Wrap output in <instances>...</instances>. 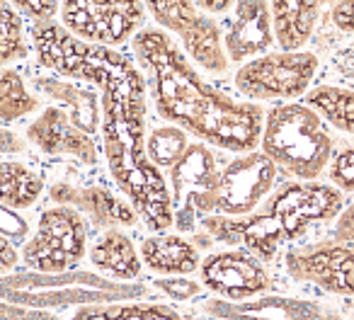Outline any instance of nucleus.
<instances>
[{"label":"nucleus","mask_w":354,"mask_h":320,"mask_svg":"<svg viewBox=\"0 0 354 320\" xmlns=\"http://www.w3.org/2000/svg\"><path fill=\"white\" fill-rule=\"evenodd\" d=\"M0 90H3V122L10 124L17 122L25 114H32L35 109H39V100L27 90L25 78L20 75V70L15 68H6L0 75Z\"/></svg>","instance_id":"5701e85b"},{"label":"nucleus","mask_w":354,"mask_h":320,"mask_svg":"<svg viewBox=\"0 0 354 320\" xmlns=\"http://www.w3.org/2000/svg\"><path fill=\"white\" fill-rule=\"evenodd\" d=\"M102 146L109 175L151 231L175 226L172 194L146 148V78L136 68L102 90Z\"/></svg>","instance_id":"f03ea898"},{"label":"nucleus","mask_w":354,"mask_h":320,"mask_svg":"<svg viewBox=\"0 0 354 320\" xmlns=\"http://www.w3.org/2000/svg\"><path fill=\"white\" fill-rule=\"evenodd\" d=\"M274 41L277 35L270 0H236L223 35L228 59L236 64L250 61L267 54Z\"/></svg>","instance_id":"ddd939ff"},{"label":"nucleus","mask_w":354,"mask_h":320,"mask_svg":"<svg viewBox=\"0 0 354 320\" xmlns=\"http://www.w3.org/2000/svg\"><path fill=\"white\" fill-rule=\"evenodd\" d=\"M328 178L342 192H354V148L333 153L328 163Z\"/></svg>","instance_id":"bb28decb"},{"label":"nucleus","mask_w":354,"mask_h":320,"mask_svg":"<svg viewBox=\"0 0 354 320\" xmlns=\"http://www.w3.org/2000/svg\"><path fill=\"white\" fill-rule=\"evenodd\" d=\"M344 209V194L333 182L299 180L279 187L260 211L245 216L209 214L199 221L207 236L226 245H241L262 262L277 257L281 243L306 236L310 226L335 218Z\"/></svg>","instance_id":"7ed1b4c3"},{"label":"nucleus","mask_w":354,"mask_h":320,"mask_svg":"<svg viewBox=\"0 0 354 320\" xmlns=\"http://www.w3.org/2000/svg\"><path fill=\"white\" fill-rule=\"evenodd\" d=\"M75 318H180V313L170 305L158 303H122V305H85L75 313Z\"/></svg>","instance_id":"a878e982"},{"label":"nucleus","mask_w":354,"mask_h":320,"mask_svg":"<svg viewBox=\"0 0 354 320\" xmlns=\"http://www.w3.org/2000/svg\"><path fill=\"white\" fill-rule=\"evenodd\" d=\"M284 267L296 281H308L328 294L354 296V250L335 238L291 247L284 255Z\"/></svg>","instance_id":"9d476101"},{"label":"nucleus","mask_w":354,"mask_h":320,"mask_svg":"<svg viewBox=\"0 0 354 320\" xmlns=\"http://www.w3.org/2000/svg\"><path fill=\"white\" fill-rule=\"evenodd\" d=\"M3 64H12V61H25L30 59V41L25 37V22H22V12L12 6L10 0H3Z\"/></svg>","instance_id":"393cba45"},{"label":"nucleus","mask_w":354,"mask_h":320,"mask_svg":"<svg viewBox=\"0 0 354 320\" xmlns=\"http://www.w3.org/2000/svg\"><path fill=\"white\" fill-rule=\"evenodd\" d=\"M146 148L151 160L158 168H172V165L185 156V151L189 148L187 131L177 124L170 126H156L146 138Z\"/></svg>","instance_id":"b1692460"},{"label":"nucleus","mask_w":354,"mask_h":320,"mask_svg":"<svg viewBox=\"0 0 354 320\" xmlns=\"http://www.w3.org/2000/svg\"><path fill=\"white\" fill-rule=\"evenodd\" d=\"M335 151L328 122L308 102L277 104L265 114L262 153L296 180H315L328 168Z\"/></svg>","instance_id":"20e7f679"},{"label":"nucleus","mask_w":354,"mask_h":320,"mask_svg":"<svg viewBox=\"0 0 354 320\" xmlns=\"http://www.w3.org/2000/svg\"><path fill=\"white\" fill-rule=\"evenodd\" d=\"M133 54L151 85L156 112L165 122L221 151L248 153L262 143L267 112L252 100H236L212 88L165 32L138 30Z\"/></svg>","instance_id":"f257e3e1"},{"label":"nucleus","mask_w":354,"mask_h":320,"mask_svg":"<svg viewBox=\"0 0 354 320\" xmlns=\"http://www.w3.org/2000/svg\"><path fill=\"white\" fill-rule=\"evenodd\" d=\"M141 260L156 274H192L202 267L199 247L189 243L187 238L175 236V233H160V236L143 238Z\"/></svg>","instance_id":"a211bd4d"},{"label":"nucleus","mask_w":354,"mask_h":320,"mask_svg":"<svg viewBox=\"0 0 354 320\" xmlns=\"http://www.w3.org/2000/svg\"><path fill=\"white\" fill-rule=\"evenodd\" d=\"M318 73V56L310 51H274L245 61L236 73V90L252 102L301 97Z\"/></svg>","instance_id":"6e6552de"},{"label":"nucleus","mask_w":354,"mask_h":320,"mask_svg":"<svg viewBox=\"0 0 354 320\" xmlns=\"http://www.w3.org/2000/svg\"><path fill=\"white\" fill-rule=\"evenodd\" d=\"M337 0H270L277 44L284 51H301L318 27L320 12Z\"/></svg>","instance_id":"f3484780"},{"label":"nucleus","mask_w":354,"mask_h":320,"mask_svg":"<svg viewBox=\"0 0 354 320\" xmlns=\"http://www.w3.org/2000/svg\"><path fill=\"white\" fill-rule=\"evenodd\" d=\"M90 260L102 274L131 281L141 276V252L133 247L131 238L122 228H109L97 238L90 250Z\"/></svg>","instance_id":"6ab92c4d"},{"label":"nucleus","mask_w":354,"mask_h":320,"mask_svg":"<svg viewBox=\"0 0 354 320\" xmlns=\"http://www.w3.org/2000/svg\"><path fill=\"white\" fill-rule=\"evenodd\" d=\"M10 3L32 22H51L61 6V0H10Z\"/></svg>","instance_id":"c85d7f7f"},{"label":"nucleus","mask_w":354,"mask_h":320,"mask_svg":"<svg viewBox=\"0 0 354 320\" xmlns=\"http://www.w3.org/2000/svg\"><path fill=\"white\" fill-rule=\"evenodd\" d=\"M333 238L354 250V202L349 204L347 209L339 211L337 223H335V228H333Z\"/></svg>","instance_id":"7c9ffc66"},{"label":"nucleus","mask_w":354,"mask_h":320,"mask_svg":"<svg viewBox=\"0 0 354 320\" xmlns=\"http://www.w3.org/2000/svg\"><path fill=\"white\" fill-rule=\"evenodd\" d=\"M333 68L342 75V80H347V83L354 85V44H349L347 49L335 54Z\"/></svg>","instance_id":"473e14b6"},{"label":"nucleus","mask_w":354,"mask_h":320,"mask_svg":"<svg viewBox=\"0 0 354 320\" xmlns=\"http://www.w3.org/2000/svg\"><path fill=\"white\" fill-rule=\"evenodd\" d=\"M32 85L41 95L59 102V107H64L71 114V119L90 136H95L97 129H102V95H97L95 88L80 83V80L64 78L49 68L46 73L37 68L32 73Z\"/></svg>","instance_id":"dca6fc26"},{"label":"nucleus","mask_w":354,"mask_h":320,"mask_svg":"<svg viewBox=\"0 0 354 320\" xmlns=\"http://www.w3.org/2000/svg\"><path fill=\"white\" fill-rule=\"evenodd\" d=\"M88 250L85 214L68 204H56L39 214L35 236L22 247V262L39 274H66L80 265Z\"/></svg>","instance_id":"39448f33"},{"label":"nucleus","mask_w":354,"mask_h":320,"mask_svg":"<svg viewBox=\"0 0 354 320\" xmlns=\"http://www.w3.org/2000/svg\"><path fill=\"white\" fill-rule=\"evenodd\" d=\"M207 310L221 318H323L318 305L294 299L233 301V303L212 301L207 303Z\"/></svg>","instance_id":"aec40b11"},{"label":"nucleus","mask_w":354,"mask_h":320,"mask_svg":"<svg viewBox=\"0 0 354 320\" xmlns=\"http://www.w3.org/2000/svg\"><path fill=\"white\" fill-rule=\"evenodd\" d=\"M279 168L267 153L248 151L221 170L216 211L228 216H245L255 211L274 189Z\"/></svg>","instance_id":"1a4fd4ad"},{"label":"nucleus","mask_w":354,"mask_h":320,"mask_svg":"<svg viewBox=\"0 0 354 320\" xmlns=\"http://www.w3.org/2000/svg\"><path fill=\"white\" fill-rule=\"evenodd\" d=\"M117 3L127 8L131 15H136L138 20H143V12H146V3L143 0H117Z\"/></svg>","instance_id":"e433bc0d"},{"label":"nucleus","mask_w":354,"mask_h":320,"mask_svg":"<svg viewBox=\"0 0 354 320\" xmlns=\"http://www.w3.org/2000/svg\"><path fill=\"white\" fill-rule=\"evenodd\" d=\"M202 284L228 301H248L270 289V276L262 260L245 247L212 252L199 267Z\"/></svg>","instance_id":"f8f14e48"},{"label":"nucleus","mask_w":354,"mask_h":320,"mask_svg":"<svg viewBox=\"0 0 354 320\" xmlns=\"http://www.w3.org/2000/svg\"><path fill=\"white\" fill-rule=\"evenodd\" d=\"M197 6L209 15H223L236 6V0H197Z\"/></svg>","instance_id":"72a5a7b5"},{"label":"nucleus","mask_w":354,"mask_h":320,"mask_svg":"<svg viewBox=\"0 0 354 320\" xmlns=\"http://www.w3.org/2000/svg\"><path fill=\"white\" fill-rule=\"evenodd\" d=\"M330 20L344 35H354V0H337L330 10Z\"/></svg>","instance_id":"2f4dec72"},{"label":"nucleus","mask_w":354,"mask_h":320,"mask_svg":"<svg viewBox=\"0 0 354 320\" xmlns=\"http://www.w3.org/2000/svg\"><path fill=\"white\" fill-rule=\"evenodd\" d=\"M17 262V255H15V247H12V241L3 238V272H12Z\"/></svg>","instance_id":"f704fd0d"},{"label":"nucleus","mask_w":354,"mask_h":320,"mask_svg":"<svg viewBox=\"0 0 354 320\" xmlns=\"http://www.w3.org/2000/svg\"><path fill=\"white\" fill-rule=\"evenodd\" d=\"M27 141L35 143L44 156H68L85 165L97 163V146H95L93 136L83 131L64 107H46L27 126Z\"/></svg>","instance_id":"4468645a"},{"label":"nucleus","mask_w":354,"mask_h":320,"mask_svg":"<svg viewBox=\"0 0 354 320\" xmlns=\"http://www.w3.org/2000/svg\"><path fill=\"white\" fill-rule=\"evenodd\" d=\"M61 20L80 39L107 46L124 44L143 22L117 0H61Z\"/></svg>","instance_id":"9b49d317"},{"label":"nucleus","mask_w":354,"mask_h":320,"mask_svg":"<svg viewBox=\"0 0 354 320\" xmlns=\"http://www.w3.org/2000/svg\"><path fill=\"white\" fill-rule=\"evenodd\" d=\"M17 151H22V143H17V136L12 131H3V153L6 156H12V153H17Z\"/></svg>","instance_id":"c9c22d12"},{"label":"nucleus","mask_w":354,"mask_h":320,"mask_svg":"<svg viewBox=\"0 0 354 320\" xmlns=\"http://www.w3.org/2000/svg\"><path fill=\"white\" fill-rule=\"evenodd\" d=\"M49 199L54 204H68L75 207L85 218H90L95 228L109 231V228H131L138 221V211L129 199H122L107 187H75L68 182H59L49 189Z\"/></svg>","instance_id":"2eb2a0df"},{"label":"nucleus","mask_w":354,"mask_h":320,"mask_svg":"<svg viewBox=\"0 0 354 320\" xmlns=\"http://www.w3.org/2000/svg\"><path fill=\"white\" fill-rule=\"evenodd\" d=\"M153 20L175 35L183 51L207 73L223 75L228 70L226 46L216 20L197 6V0H143Z\"/></svg>","instance_id":"0eeeda50"},{"label":"nucleus","mask_w":354,"mask_h":320,"mask_svg":"<svg viewBox=\"0 0 354 320\" xmlns=\"http://www.w3.org/2000/svg\"><path fill=\"white\" fill-rule=\"evenodd\" d=\"M306 102L337 131L354 136V88L318 85L306 93Z\"/></svg>","instance_id":"412c9836"},{"label":"nucleus","mask_w":354,"mask_h":320,"mask_svg":"<svg viewBox=\"0 0 354 320\" xmlns=\"http://www.w3.org/2000/svg\"><path fill=\"white\" fill-rule=\"evenodd\" d=\"M27 233H30V223L17 214V209L3 207V238L20 243L27 238Z\"/></svg>","instance_id":"c756f323"},{"label":"nucleus","mask_w":354,"mask_h":320,"mask_svg":"<svg viewBox=\"0 0 354 320\" xmlns=\"http://www.w3.org/2000/svg\"><path fill=\"white\" fill-rule=\"evenodd\" d=\"M44 187L46 180L32 168L17 160L3 163V207L17 209V211L35 207L37 199L44 194Z\"/></svg>","instance_id":"4be33fe9"},{"label":"nucleus","mask_w":354,"mask_h":320,"mask_svg":"<svg viewBox=\"0 0 354 320\" xmlns=\"http://www.w3.org/2000/svg\"><path fill=\"white\" fill-rule=\"evenodd\" d=\"M221 170L214 151L204 141L189 143L185 156L170 168V194L175 228L192 233L204 216L216 211Z\"/></svg>","instance_id":"423d86ee"},{"label":"nucleus","mask_w":354,"mask_h":320,"mask_svg":"<svg viewBox=\"0 0 354 320\" xmlns=\"http://www.w3.org/2000/svg\"><path fill=\"white\" fill-rule=\"evenodd\" d=\"M153 286H156L160 294L170 296V299H177V301H189L202 294V284L192 281L187 274H167V276H162V279L153 281Z\"/></svg>","instance_id":"cd10ccee"}]
</instances>
